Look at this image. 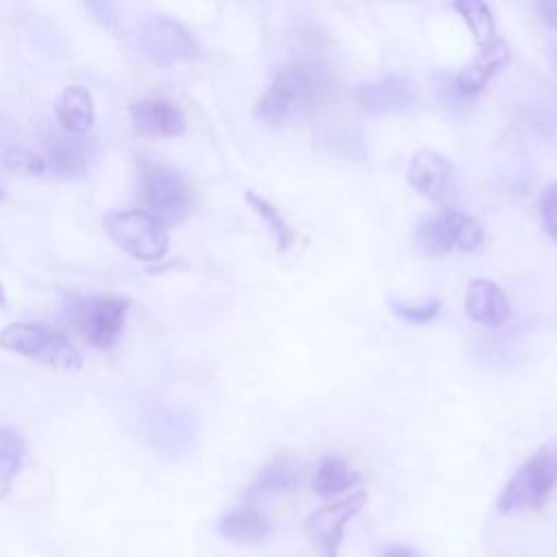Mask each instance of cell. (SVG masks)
Here are the masks:
<instances>
[{"label":"cell","instance_id":"18","mask_svg":"<svg viewBox=\"0 0 557 557\" xmlns=\"http://www.w3.org/2000/svg\"><path fill=\"white\" fill-rule=\"evenodd\" d=\"M300 479V468L294 459L276 457L268 466L261 468L255 483L250 485V496H268V494H281L292 490Z\"/></svg>","mask_w":557,"mask_h":557},{"label":"cell","instance_id":"21","mask_svg":"<svg viewBox=\"0 0 557 557\" xmlns=\"http://www.w3.org/2000/svg\"><path fill=\"white\" fill-rule=\"evenodd\" d=\"M455 9L463 17V22H466L472 39L479 44V48H483L496 39V22L485 2L463 0V2H455Z\"/></svg>","mask_w":557,"mask_h":557},{"label":"cell","instance_id":"28","mask_svg":"<svg viewBox=\"0 0 557 557\" xmlns=\"http://www.w3.org/2000/svg\"><path fill=\"white\" fill-rule=\"evenodd\" d=\"M537 13L542 15V20H544L548 26L557 28V0H544V2H540V4H537Z\"/></svg>","mask_w":557,"mask_h":557},{"label":"cell","instance_id":"15","mask_svg":"<svg viewBox=\"0 0 557 557\" xmlns=\"http://www.w3.org/2000/svg\"><path fill=\"white\" fill-rule=\"evenodd\" d=\"M218 533L237 544H259L270 533V520L252 505H244L218 520Z\"/></svg>","mask_w":557,"mask_h":557},{"label":"cell","instance_id":"22","mask_svg":"<svg viewBox=\"0 0 557 557\" xmlns=\"http://www.w3.org/2000/svg\"><path fill=\"white\" fill-rule=\"evenodd\" d=\"M246 202L265 222V226L270 228L278 250H287L292 246V242H294V233H292V226L287 224V220L283 218L281 209H276L270 200H265L263 196H259L255 191H246Z\"/></svg>","mask_w":557,"mask_h":557},{"label":"cell","instance_id":"30","mask_svg":"<svg viewBox=\"0 0 557 557\" xmlns=\"http://www.w3.org/2000/svg\"><path fill=\"white\" fill-rule=\"evenodd\" d=\"M0 200H2V191H0Z\"/></svg>","mask_w":557,"mask_h":557},{"label":"cell","instance_id":"19","mask_svg":"<svg viewBox=\"0 0 557 557\" xmlns=\"http://www.w3.org/2000/svg\"><path fill=\"white\" fill-rule=\"evenodd\" d=\"M359 479V472H355L342 457L329 455L318 463L311 485L320 496H333L357 485Z\"/></svg>","mask_w":557,"mask_h":557},{"label":"cell","instance_id":"9","mask_svg":"<svg viewBox=\"0 0 557 557\" xmlns=\"http://www.w3.org/2000/svg\"><path fill=\"white\" fill-rule=\"evenodd\" d=\"M407 181L422 198L444 207L455 191L457 174L448 157L433 148H420L409 159Z\"/></svg>","mask_w":557,"mask_h":557},{"label":"cell","instance_id":"5","mask_svg":"<svg viewBox=\"0 0 557 557\" xmlns=\"http://www.w3.org/2000/svg\"><path fill=\"white\" fill-rule=\"evenodd\" d=\"M104 231L122 250L139 261H157L168 252V228L141 209L107 213Z\"/></svg>","mask_w":557,"mask_h":557},{"label":"cell","instance_id":"12","mask_svg":"<svg viewBox=\"0 0 557 557\" xmlns=\"http://www.w3.org/2000/svg\"><path fill=\"white\" fill-rule=\"evenodd\" d=\"M131 120L139 135L176 137L185 131L183 111L168 98H141L131 104Z\"/></svg>","mask_w":557,"mask_h":557},{"label":"cell","instance_id":"17","mask_svg":"<svg viewBox=\"0 0 557 557\" xmlns=\"http://www.w3.org/2000/svg\"><path fill=\"white\" fill-rule=\"evenodd\" d=\"M413 239L418 248L426 255H442L455 248L453 242V231H450V220H448V207H440L424 215L413 233Z\"/></svg>","mask_w":557,"mask_h":557},{"label":"cell","instance_id":"11","mask_svg":"<svg viewBox=\"0 0 557 557\" xmlns=\"http://www.w3.org/2000/svg\"><path fill=\"white\" fill-rule=\"evenodd\" d=\"M355 100L363 111H368L372 115L398 113V111H407L409 107L416 104L418 87L407 76L392 74L381 81L359 85L355 89Z\"/></svg>","mask_w":557,"mask_h":557},{"label":"cell","instance_id":"29","mask_svg":"<svg viewBox=\"0 0 557 557\" xmlns=\"http://www.w3.org/2000/svg\"><path fill=\"white\" fill-rule=\"evenodd\" d=\"M0 307H7V294H4L2 283H0Z\"/></svg>","mask_w":557,"mask_h":557},{"label":"cell","instance_id":"25","mask_svg":"<svg viewBox=\"0 0 557 557\" xmlns=\"http://www.w3.org/2000/svg\"><path fill=\"white\" fill-rule=\"evenodd\" d=\"M2 165L17 174H41L46 170V161L28 150L22 148H9L0 157Z\"/></svg>","mask_w":557,"mask_h":557},{"label":"cell","instance_id":"24","mask_svg":"<svg viewBox=\"0 0 557 557\" xmlns=\"http://www.w3.org/2000/svg\"><path fill=\"white\" fill-rule=\"evenodd\" d=\"M389 309L396 318H400L409 324H426L440 313V300H429V302H420V305L389 300Z\"/></svg>","mask_w":557,"mask_h":557},{"label":"cell","instance_id":"23","mask_svg":"<svg viewBox=\"0 0 557 557\" xmlns=\"http://www.w3.org/2000/svg\"><path fill=\"white\" fill-rule=\"evenodd\" d=\"M448 220H450L453 242H455L457 248L470 252V250H476L481 246L483 228H481V224L472 215H468V213H463L459 209L448 207Z\"/></svg>","mask_w":557,"mask_h":557},{"label":"cell","instance_id":"13","mask_svg":"<svg viewBox=\"0 0 557 557\" xmlns=\"http://www.w3.org/2000/svg\"><path fill=\"white\" fill-rule=\"evenodd\" d=\"M463 307L472 322L492 329L503 326L511 315L507 294L487 278H474L468 283Z\"/></svg>","mask_w":557,"mask_h":557},{"label":"cell","instance_id":"16","mask_svg":"<svg viewBox=\"0 0 557 557\" xmlns=\"http://www.w3.org/2000/svg\"><path fill=\"white\" fill-rule=\"evenodd\" d=\"M46 148L52 170L63 176L83 174L87 168V159L91 157L87 141H83V137L67 133H52L46 141Z\"/></svg>","mask_w":557,"mask_h":557},{"label":"cell","instance_id":"1","mask_svg":"<svg viewBox=\"0 0 557 557\" xmlns=\"http://www.w3.org/2000/svg\"><path fill=\"white\" fill-rule=\"evenodd\" d=\"M320 96V76L307 63H289L281 67L257 102V117L270 126L281 128L307 115Z\"/></svg>","mask_w":557,"mask_h":557},{"label":"cell","instance_id":"8","mask_svg":"<svg viewBox=\"0 0 557 557\" xmlns=\"http://www.w3.org/2000/svg\"><path fill=\"white\" fill-rule=\"evenodd\" d=\"M368 494L363 490L348 494L339 500H333L320 509H315L307 522L305 531L309 540L326 555V557H339V546L344 540V531L348 522L363 509Z\"/></svg>","mask_w":557,"mask_h":557},{"label":"cell","instance_id":"14","mask_svg":"<svg viewBox=\"0 0 557 557\" xmlns=\"http://www.w3.org/2000/svg\"><path fill=\"white\" fill-rule=\"evenodd\" d=\"M54 115L63 133L83 137L91 131L96 120L94 96L83 85H67L54 104Z\"/></svg>","mask_w":557,"mask_h":557},{"label":"cell","instance_id":"10","mask_svg":"<svg viewBox=\"0 0 557 557\" xmlns=\"http://www.w3.org/2000/svg\"><path fill=\"white\" fill-rule=\"evenodd\" d=\"M509 63V48L505 41H500L498 37L479 48L476 57L461 67L459 74L444 78V83L448 85L450 94L457 100H466V98H474L476 94H481L485 89V85Z\"/></svg>","mask_w":557,"mask_h":557},{"label":"cell","instance_id":"27","mask_svg":"<svg viewBox=\"0 0 557 557\" xmlns=\"http://www.w3.org/2000/svg\"><path fill=\"white\" fill-rule=\"evenodd\" d=\"M381 557H424V555L418 548L407 544H389L383 548Z\"/></svg>","mask_w":557,"mask_h":557},{"label":"cell","instance_id":"2","mask_svg":"<svg viewBox=\"0 0 557 557\" xmlns=\"http://www.w3.org/2000/svg\"><path fill=\"white\" fill-rule=\"evenodd\" d=\"M557 490V435L544 442L505 483L496 509L518 513L542 509Z\"/></svg>","mask_w":557,"mask_h":557},{"label":"cell","instance_id":"6","mask_svg":"<svg viewBox=\"0 0 557 557\" xmlns=\"http://www.w3.org/2000/svg\"><path fill=\"white\" fill-rule=\"evenodd\" d=\"M139 46L144 54L157 65H174L198 57L200 46L194 33L178 20L152 13L141 22Z\"/></svg>","mask_w":557,"mask_h":557},{"label":"cell","instance_id":"3","mask_svg":"<svg viewBox=\"0 0 557 557\" xmlns=\"http://www.w3.org/2000/svg\"><path fill=\"white\" fill-rule=\"evenodd\" d=\"M0 346L57 370H78L83 355L59 331L39 322H13L0 331Z\"/></svg>","mask_w":557,"mask_h":557},{"label":"cell","instance_id":"26","mask_svg":"<svg viewBox=\"0 0 557 557\" xmlns=\"http://www.w3.org/2000/svg\"><path fill=\"white\" fill-rule=\"evenodd\" d=\"M540 222L546 237L557 244V181L550 183L540 198Z\"/></svg>","mask_w":557,"mask_h":557},{"label":"cell","instance_id":"4","mask_svg":"<svg viewBox=\"0 0 557 557\" xmlns=\"http://www.w3.org/2000/svg\"><path fill=\"white\" fill-rule=\"evenodd\" d=\"M139 196L146 213L157 218L165 228L176 226L191 213V189L172 168L146 163L139 174Z\"/></svg>","mask_w":557,"mask_h":557},{"label":"cell","instance_id":"7","mask_svg":"<svg viewBox=\"0 0 557 557\" xmlns=\"http://www.w3.org/2000/svg\"><path fill=\"white\" fill-rule=\"evenodd\" d=\"M126 309L128 300L115 294H102L85 300L76 311V324L83 333V337L104 350L111 348L124 329L126 322Z\"/></svg>","mask_w":557,"mask_h":557},{"label":"cell","instance_id":"20","mask_svg":"<svg viewBox=\"0 0 557 557\" xmlns=\"http://www.w3.org/2000/svg\"><path fill=\"white\" fill-rule=\"evenodd\" d=\"M26 455L24 437L13 429H0V498L11 492L13 479Z\"/></svg>","mask_w":557,"mask_h":557}]
</instances>
